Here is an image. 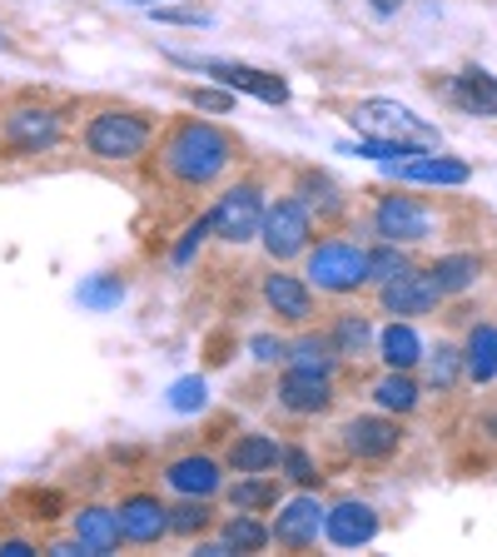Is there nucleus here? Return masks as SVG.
I'll return each instance as SVG.
<instances>
[{"instance_id": "e433bc0d", "label": "nucleus", "mask_w": 497, "mask_h": 557, "mask_svg": "<svg viewBox=\"0 0 497 557\" xmlns=\"http://www.w3.org/2000/svg\"><path fill=\"white\" fill-rule=\"evenodd\" d=\"M209 239H214V224H209V214L189 220L185 234H179V239H174V249H170V264H174V269H189V264H195V255L204 249Z\"/></svg>"}, {"instance_id": "423d86ee", "label": "nucleus", "mask_w": 497, "mask_h": 557, "mask_svg": "<svg viewBox=\"0 0 497 557\" xmlns=\"http://www.w3.org/2000/svg\"><path fill=\"white\" fill-rule=\"evenodd\" d=\"M65 135H70V120L60 104L25 100L0 115V150L11 154H50L65 145Z\"/></svg>"}, {"instance_id": "f3484780", "label": "nucleus", "mask_w": 497, "mask_h": 557, "mask_svg": "<svg viewBox=\"0 0 497 557\" xmlns=\"http://www.w3.org/2000/svg\"><path fill=\"white\" fill-rule=\"evenodd\" d=\"M278 408L294 418H319L334 408V379L328 373H303V369H284V379H278L274 388Z\"/></svg>"}, {"instance_id": "37998d69", "label": "nucleus", "mask_w": 497, "mask_h": 557, "mask_svg": "<svg viewBox=\"0 0 497 557\" xmlns=\"http://www.w3.org/2000/svg\"><path fill=\"white\" fill-rule=\"evenodd\" d=\"M35 518H55V508H60V493H35Z\"/></svg>"}, {"instance_id": "4c0bfd02", "label": "nucleus", "mask_w": 497, "mask_h": 557, "mask_svg": "<svg viewBox=\"0 0 497 557\" xmlns=\"http://www.w3.org/2000/svg\"><path fill=\"white\" fill-rule=\"evenodd\" d=\"M150 21H160V25H185V30H204V25H214V15H209V11H195V5H150Z\"/></svg>"}, {"instance_id": "49530a36", "label": "nucleus", "mask_w": 497, "mask_h": 557, "mask_svg": "<svg viewBox=\"0 0 497 557\" xmlns=\"http://www.w3.org/2000/svg\"><path fill=\"white\" fill-rule=\"evenodd\" d=\"M0 50H11V35H5V25H0Z\"/></svg>"}, {"instance_id": "9b49d317", "label": "nucleus", "mask_w": 497, "mask_h": 557, "mask_svg": "<svg viewBox=\"0 0 497 557\" xmlns=\"http://www.w3.org/2000/svg\"><path fill=\"white\" fill-rule=\"evenodd\" d=\"M259 299H264V309L274 313L278 324H313V313H319V299H313V284L299 274H289V269H278L274 274H264V284H259Z\"/></svg>"}, {"instance_id": "ea45409f", "label": "nucleus", "mask_w": 497, "mask_h": 557, "mask_svg": "<svg viewBox=\"0 0 497 557\" xmlns=\"http://www.w3.org/2000/svg\"><path fill=\"white\" fill-rule=\"evenodd\" d=\"M185 100L195 104V110H204V115H229V110H234V90H224V85H220V90H204V85H195Z\"/></svg>"}, {"instance_id": "b1692460", "label": "nucleus", "mask_w": 497, "mask_h": 557, "mask_svg": "<svg viewBox=\"0 0 497 557\" xmlns=\"http://www.w3.org/2000/svg\"><path fill=\"white\" fill-rule=\"evenodd\" d=\"M125 294H129L125 274H110V269H100V274H85L80 284H75V299H80V309H90V313L120 309V304H125Z\"/></svg>"}, {"instance_id": "a211bd4d", "label": "nucleus", "mask_w": 497, "mask_h": 557, "mask_svg": "<svg viewBox=\"0 0 497 557\" xmlns=\"http://www.w3.org/2000/svg\"><path fill=\"white\" fill-rule=\"evenodd\" d=\"M388 174H394L398 185L458 189V185H468V180H473V164L448 160V154H438V150H418V154H408L403 164H388Z\"/></svg>"}, {"instance_id": "79ce46f5", "label": "nucleus", "mask_w": 497, "mask_h": 557, "mask_svg": "<svg viewBox=\"0 0 497 557\" xmlns=\"http://www.w3.org/2000/svg\"><path fill=\"white\" fill-rule=\"evenodd\" d=\"M46 553H55V557H90V553H85V547H80V537H75V533H70V537H60V543H50Z\"/></svg>"}, {"instance_id": "473e14b6", "label": "nucleus", "mask_w": 497, "mask_h": 557, "mask_svg": "<svg viewBox=\"0 0 497 557\" xmlns=\"http://www.w3.org/2000/svg\"><path fill=\"white\" fill-rule=\"evenodd\" d=\"M413 259H408V244H394V239H378L369 249V284H388V278L408 274Z\"/></svg>"}, {"instance_id": "2eb2a0df", "label": "nucleus", "mask_w": 497, "mask_h": 557, "mask_svg": "<svg viewBox=\"0 0 497 557\" xmlns=\"http://www.w3.org/2000/svg\"><path fill=\"white\" fill-rule=\"evenodd\" d=\"M378 508L363 498H344L334 503V508H324V537L334 547H344V553H353V547H369L373 537H378Z\"/></svg>"}, {"instance_id": "72a5a7b5", "label": "nucleus", "mask_w": 497, "mask_h": 557, "mask_svg": "<svg viewBox=\"0 0 497 557\" xmlns=\"http://www.w3.org/2000/svg\"><path fill=\"white\" fill-rule=\"evenodd\" d=\"M214 528V508L209 498H185L179 508H170V533L174 537H204Z\"/></svg>"}, {"instance_id": "412c9836", "label": "nucleus", "mask_w": 497, "mask_h": 557, "mask_svg": "<svg viewBox=\"0 0 497 557\" xmlns=\"http://www.w3.org/2000/svg\"><path fill=\"white\" fill-rule=\"evenodd\" d=\"M278 453H284V443H278L274 433L249 429V433H239V438L229 443V453H224V468H234V473H274V468H278Z\"/></svg>"}, {"instance_id": "a878e982", "label": "nucleus", "mask_w": 497, "mask_h": 557, "mask_svg": "<svg viewBox=\"0 0 497 557\" xmlns=\"http://www.w3.org/2000/svg\"><path fill=\"white\" fill-rule=\"evenodd\" d=\"M418 398H423V388H418L413 369H388L373 383V404H378L383 413H413Z\"/></svg>"}, {"instance_id": "c9c22d12", "label": "nucleus", "mask_w": 497, "mask_h": 557, "mask_svg": "<svg viewBox=\"0 0 497 557\" xmlns=\"http://www.w3.org/2000/svg\"><path fill=\"white\" fill-rule=\"evenodd\" d=\"M164 404H170L174 413H204V408H209V383L199 379V373H185V379L170 383Z\"/></svg>"}, {"instance_id": "c756f323", "label": "nucleus", "mask_w": 497, "mask_h": 557, "mask_svg": "<svg viewBox=\"0 0 497 557\" xmlns=\"http://www.w3.org/2000/svg\"><path fill=\"white\" fill-rule=\"evenodd\" d=\"M328 344H334L338 359H363L373 348V324L363 313H338L334 329H328Z\"/></svg>"}, {"instance_id": "393cba45", "label": "nucleus", "mask_w": 497, "mask_h": 557, "mask_svg": "<svg viewBox=\"0 0 497 557\" xmlns=\"http://www.w3.org/2000/svg\"><path fill=\"white\" fill-rule=\"evenodd\" d=\"M463 373L473 383L497 379V324H473V334L463 344Z\"/></svg>"}, {"instance_id": "7ed1b4c3", "label": "nucleus", "mask_w": 497, "mask_h": 557, "mask_svg": "<svg viewBox=\"0 0 497 557\" xmlns=\"http://www.w3.org/2000/svg\"><path fill=\"white\" fill-rule=\"evenodd\" d=\"M164 60L195 70V75H209L214 85H224V90H234V95H254V100L274 104V110L294 100L289 81L264 65H244V60H224V55H185V50H164Z\"/></svg>"}, {"instance_id": "58836bf2", "label": "nucleus", "mask_w": 497, "mask_h": 557, "mask_svg": "<svg viewBox=\"0 0 497 557\" xmlns=\"http://www.w3.org/2000/svg\"><path fill=\"white\" fill-rule=\"evenodd\" d=\"M284 354H289V338L284 334H254L249 338V359L264 363V369L269 363H284Z\"/></svg>"}, {"instance_id": "5701e85b", "label": "nucleus", "mask_w": 497, "mask_h": 557, "mask_svg": "<svg viewBox=\"0 0 497 557\" xmlns=\"http://www.w3.org/2000/svg\"><path fill=\"white\" fill-rule=\"evenodd\" d=\"M373 348H378L383 369H418L423 363V338L408 319H394L383 334H373Z\"/></svg>"}, {"instance_id": "39448f33", "label": "nucleus", "mask_w": 497, "mask_h": 557, "mask_svg": "<svg viewBox=\"0 0 497 557\" xmlns=\"http://www.w3.org/2000/svg\"><path fill=\"white\" fill-rule=\"evenodd\" d=\"M303 278L319 294H359L369 284V249L353 239H319L303 249Z\"/></svg>"}, {"instance_id": "ddd939ff", "label": "nucleus", "mask_w": 497, "mask_h": 557, "mask_svg": "<svg viewBox=\"0 0 497 557\" xmlns=\"http://www.w3.org/2000/svg\"><path fill=\"white\" fill-rule=\"evenodd\" d=\"M120 512V537L135 547H150L160 543V537H170V508L160 503V493H145V487H135V493H125V498L115 503Z\"/></svg>"}, {"instance_id": "c85d7f7f", "label": "nucleus", "mask_w": 497, "mask_h": 557, "mask_svg": "<svg viewBox=\"0 0 497 557\" xmlns=\"http://www.w3.org/2000/svg\"><path fill=\"white\" fill-rule=\"evenodd\" d=\"M220 537L234 553H264V547L274 543V537H269V522H259V512H239V508L220 522Z\"/></svg>"}, {"instance_id": "2f4dec72", "label": "nucleus", "mask_w": 497, "mask_h": 557, "mask_svg": "<svg viewBox=\"0 0 497 557\" xmlns=\"http://www.w3.org/2000/svg\"><path fill=\"white\" fill-rule=\"evenodd\" d=\"M423 369H428V388L448 394L452 383L463 379V348L438 344V348H423Z\"/></svg>"}, {"instance_id": "4be33fe9", "label": "nucleus", "mask_w": 497, "mask_h": 557, "mask_svg": "<svg viewBox=\"0 0 497 557\" xmlns=\"http://www.w3.org/2000/svg\"><path fill=\"white\" fill-rule=\"evenodd\" d=\"M294 195L309 205V214L313 220H338L348 209V195H344V185H338L334 174H324V170H299V180H294Z\"/></svg>"}, {"instance_id": "c03bdc74", "label": "nucleus", "mask_w": 497, "mask_h": 557, "mask_svg": "<svg viewBox=\"0 0 497 557\" xmlns=\"http://www.w3.org/2000/svg\"><path fill=\"white\" fill-rule=\"evenodd\" d=\"M195 553H199V557H229L234 547L224 543V537H214V543H199V537H195Z\"/></svg>"}, {"instance_id": "6e6552de", "label": "nucleus", "mask_w": 497, "mask_h": 557, "mask_svg": "<svg viewBox=\"0 0 497 557\" xmlns=\"http://www.w3.org/2000/svg\"><path fill=\"white\" fill-rule=\"evenodd\" d=\"M264 185L259 180H239V185H229L220 199H214V209H209V224H214V239L229 244V249H239V244H254L259 239V224H264Z\"/></svg>"}, {"instance_id": "f03ea898", "label": "nucleus", "mask_w": 497, "mask_h": 557, "mask_svg": "<svg viewBox=\"0 0 497 557\" xmlns=\"http://www.w3.org/2000/svg\"><path fill=\"white\" fill-rule=\"evenodd\" d=\"M80 145H85V154L100 164H129V160H139V154H150L154 120L145 115V110H129V104H100L80 125Z\"/></svg>"}, {"instance_id": "dca6fc26", "label": "nucleus", "mask_w": 497, "mask_h": 557, "mask_svg": "<svg viewBox=\"0 0 497 557\" xmlns=\"http://www.w3.org/2000/svg\"><path fill=\"white\" fill-rule=\"evenodd\" d=\"M438 299L443 294L428 278V269H408V274L378 284V304H383V313H394V319H423V313L438 309Z\"/></svg>"}, {"instance_id": "7c9ffc66", "label": "nucleus", "mask_w": 497, "mask_h": 557, "mask_svg": "<svg viewBox=\"0 0 497 557\" xmlns=\"http://www.w3.org/2000/svg\"><path fill=\"white\" fill-rule=\"evenodd\" d=\"M229 503L239 512H269L278 508V483L269 473H239V483L229 487Z\"/></svg>"}, {"instance_id": "9d476101", "label": "nucleus", "mask_w": 497, "mask_h": 557, "mask_svg": "<svg viewBox=\"0 0 497 557\" xmlns=\"http://www.w3.org/2000/svg\"><path fill=\"white\" fill-rule=\"evenodd\" d=\"M338 443L348 448V458H359V463H383V458H394L403 448V433H398V418L378 413H353L338 429Z\"/></svg>"}, {"instance_id": "aec40b11", "label": "nucleus", "mask_w": 497, "mask_h": 557, "mask_svg": "<svg viewBox=\"0 0 497 557\" xmlns=\"http://www.w3.org/2000/svg\"><path fill=\"white\" fill-rule=\"evenodd\" d=\"M448 100L463 110V115H477V120H493L497 115V75L483 65H468L458 70L448 81Z\"/></svg>"}, {"instance_id": "cd10ccee", "label": "nucleus", "mask_w": 497, "mask_h": 557, "mask_svg": "<svg viewBox=\"0 0 497 557\" xmlns=\"http://www.w3.org/2000/svg\"><path fill=\"white\" fill-rule=\"evenodd\" d=\"M284 363L303 369V373H328V379L338 373V354H334V344H328V334H299L289 344V354H284Z\"/></svg>"}, {"instance_id": "4468645a", "label": "nucleus", "mask_w": 497, "mask_h": 557, "mask_svg": "<svg viewBox=\"0 0 497 557\" xmlns=\"http://www.w3.org/2000/svg\"><path fill=\"white\" fill-rule=\"evenodd\" d=\"M164 487L179 498H220L224 493V463L214 453H179L164 463Z\"/></svg>"}, {"instance_id": "bb28decb", "label": "nucleus", "mask_w": 497, "mask_h": 557, "mask_svg": "<svg viewBox=\"0 0 497 557\" xmlns=\"http://www.w3.org/2000/svg\"><path fill=\"white\" fill-rule=\"evenodd\" d=\"M477 274H483V259L477 255H443V259H433V269H428V278L438 284L443 299H448V294H468L477 284Z\"/></svg>"}, {"instance_id": "f8f14e48", "label": "nucleus", "mask_w": 497, "mask_h": 557, "mask_svg": "<svg viewBox=\"0 0 497 557\" xmlns=\"http://www.w3.org/2000/svg\"><path fill=\"white\" fill-rule=\"evenodd\" d=\"M373 234L394 244H423L433 234V209L413 195H383L373 205Z\"/></svg>"}, {"instance_id": "0eeeda50", "label": "nucleus", "mask_w": 497, "mask_h": 557, "mask_svg": "<svg viewBox=\"0 0 497 557\" xmlns=\"http://www.w3.org/2000/svg\"><path fill=\"white\" fill-rule=\"evenodd\" d=\"M313 244V214L299 195H278L274 205H264V224H259V249L274 264L303 259V249Z\"/></svg>"}, {"instance_id": "a19ab883", "label": "nucleus", "mask_w": 497, "mask_h": 557, "mask_svg": "<svg viewBox=\"0 0 497 557\" xmlns=\"http://www.w3.org/2000/svg\"><path fill=\"white\" fill-rule=\"evenodd\" d=\"M40 547L25 543V537H0V557H35Z\"/></svg>"}, {"instance_id": "f704fd0d", "label": "nucleus", "mask_w": 497, "mask_h": 557, "mask_svg": "<svg viewBox=\"0 0 497 557\" xmlns=\"http://www.w3.org/2000/svg\"><path fill=\"white\" fill-rule=\"evenodd\" d=\"M278 473L289 478L294 487H319V483H324L319 458H313L309 448H299V443H284V453H278Z\"/></svg>"}, {"instance_id": "6ab92c4d", "label": "nucleus", "mask_w": 497, "mask_h": 557, "mask_svg": "<svg viewBox=\"0 0 497 557\" xmlns=\"http://www.w3.org/2000/svg\"><path fill=\"white\" fill-rule=\"evenodd\" d=\"M70 533L80 537V547L90 557H110L125 537H120V512L110 503H85V508L70 512Z\"/></svg>"}, {"instance_id": "f257e3e1", "label": "nucleus", "mask_w": 497, "mask_h": 557, "mask_svg": "<svg viewBox=\"0 0 497 557\" xmlns=\"http://www.w3.org/2000/svg\"><path fill=\"white\" fill-rule=\"evenodd\" d=\"M239 160V145H234L229 129H220L214 120H179V125L164 129V145H160V164L170 174L174 185L185 189H209L220 185L224 174L234 170Z\"/></svg>"}, {"instance_id": "a18cd8bd", "label": "nucleus", "mask_w": 497, "mask_h": 557, "mask_svg": "<svg viewBox=\"0 0 497 557\" xmlns=\"http://www.w3.org/2000/svg\"><path fill=\"white\" fill-rule=\"evenodd\" d=\"M403 5H408V0H369V11H373V15H383V21H388V15H398Z\"/></svg>"}, {"instance_id": "20e7f679", "label": "nucleus", "mask_w": 497, "mask_h": 557, "mask_svg": "<svg viewBox=\"0 0 497 557\" xmlns=\"http://www.w3.org/2000/svg\"><path fill=\"white\" fill-rule=\"evenodd\" d=\"M348 125L359 129L363 139H398V145H413V150H438L443 145L438 125L413 115L403 100H383V95L348 104Z\"/></svg>"}, {"instance_id": "1a4fd4ad", "label": "nucleus", "mask_w": 497, "mask_h": 557, "mask_svg": "<svg viewBox=\"0 0 497 557\" xmlns=\"http://www.w3.org/2000/svg\"><path fill=\"white\" fill-rule=\"evenodd\" d=\"M269 537L289 553H309L319 537H324V503L313 487H299L294 498H278V512L269 522Z\"/></svg>"}]
</instances>
